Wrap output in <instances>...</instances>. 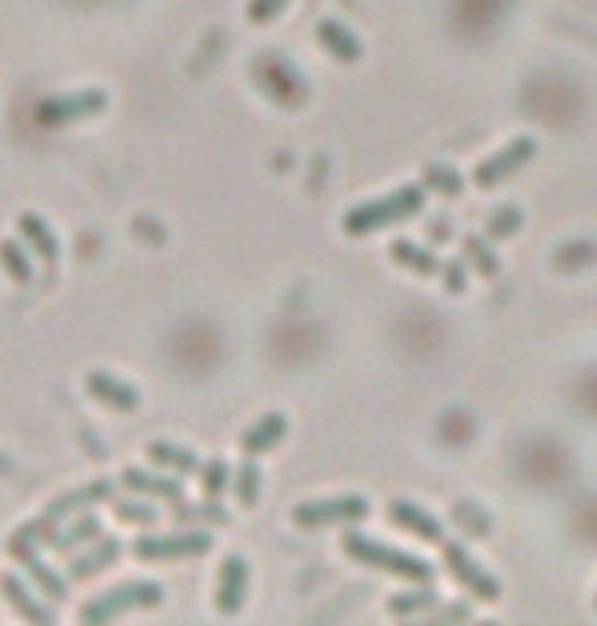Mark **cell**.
<instances>
[{
    "instance_id": "cell-32",
    "label": "cell",
    "mask_w": 597,
    "mask_h": 626,
    "mask_svg": "<svg viewBox=\"0 0 597 626\" xmlns=\"http://www.w3.org/2000/svg\"><path fill=\"white\" fill-rule=\"evenodd\" d=\"M467 281H472V265H467V256H452V261H443V268H439V285H443V294L460 297L467 289Z\"/></svg>"
},
{
    "instance_id": "cell-22",
    "label": "cell",
    "mask_w": 597,
    "mask_h": 626,
    "mask_svg": "<svg viewBox=\"0 0 597 626\" xmlns=\"http://www.w3.org/2000/svg\"><path fill=\"white\" fill-rule=\"evenodd\" d=\"M172 520H175V525H191V529H220V525H228V520H232V513H228L220 501H208V496H203L199 505L175 501Z\"/></svg>"
},
{
    "instance_id": "cell-15",
    "label": "cell",
    "mask_w": 597,
    "mask_h": 626,
    "mask_svg": "<svg viewBox=\"0 0 597 626\" xmlns=\"http://www.w3.org/2000/svg\"><path fill=\"white\" fill-rule=\"evenodd\" d=\"M98 537H102V520L86 508V513H78V517L62 520L54 534H49L45 549H54V553H78L81 546H90V541H98Z\"/></svg>"
},
{
    "instance_id": "cell-28",
    "label": "cell",
    "mask_w": 597,
    "mask_h": 626,
    "mask_svg": "<svg viewBox=\"0 0 597 626\" xmlns=\"http://www.w3.org/2000/svg\"><path fill=\"white\" fill-rule=\"evenodd\" d=\"M435 606H439V590H435V582H419V590H407V594H395V598L386 602V611L398 614V618H407V614L435 611Z\"/></svg>"
},
{
    "instance_id": "cell-16",
    "label": "cell",
    "mask_w": 597,
    "mask_h": 626,
    "mask_svg": "<svg viewBox=\"0 0 597 626\" xmlns=\"http://www.w3.org/2000/svg\"><path fill=\"white\" fill-rule=\"evenodd\" d=\"M289 436V419L280 411H265L256 424H248L240 431V452L244 455H265L273 448H280V440Z\"/></svg>"
},
{
    "instance_id": "cell-3",
    "label": "cell",
    "mask_w": 597,
    "mask_h": 626,
    "mask_svg": "<svg viewBox=\"0 0 597 626\" xmlns=\"http://www.w3.org/2000/svg\"><path fill=\"white\" fill-rule=\"evenodd\" d=\"M155 606H163V586L159 582H143V578H134V582H122V586H110V590H102V594H93V598L78 611V623L98 626V623L119 618V614L155 611Z\"/></svg>"
},
{
    "instance_id": "cell-24",
    "label": "cell",
    "mask_w": 597,
    "mask_h": 626,
    "mask_svg": "<svg viewBox=\"0 0 597 626\" xmlns=\"http://www.w3.org/2000/svg\"><path fill=\"white\" fill-rule=\"evenodd\" d=\"M110 513L122 520V525H139V529H151V525H159V508H155V501L151 496H114L110 501Z\"/></svg>"
},
{
    "instance_id": "cell-20",
    "label": "cell",
    "mask_w": 597,
    "mask_h": 626,
    "mask_svg": "<svg viewBox=\"0 0 597 626\" xmlns=\"http://www.w3.org/2000/svg\"><path fill=\"white\" fill-rule=\"evenodd\" d=\"M16 232H21V240H25L29 249L45 261V265H57L62 261V244H57L54 228L45 224L37 212H21L16 216Z\"/></svg>"
},
{
    "instance_id": "cell-33",
    "label": "cell",
    "mask_w": 597,
    "mask_h": 626,
    "mask_svg": "<svg viewBox=\"0 0 597 626\" xmlns=\"http://www.w3.org/2000/svg\"><path fill=\"white\" fill-rule=\"evenodd\" d=\"M289 4L292 0H248V21H253V25H268V21H277Z\"/></svg>"
},
{
    "instance_id": "cell-17",
    "label": "cell",
    "mask_w": 597,
    "mask_h": 626,
    "mask_svg": "<svg viewBox=\"0 0 597 626\" xmlns=\"http://www.w3.org/2000/svg\"><path fill=\"white\" fill-rule=\"evenodd\" d=\"M318 41L321 50L333 57V62H342V66H354V62H362V41L358 33L350 25H342V21H333V17H321L318 21Z\"/></svg>"
},
{
    "instance_id": "cell-5",
    "label": "cell",
    "mask_w": 597,
    "mask_h": 626,
    "mask_svg": "<svg viewBox=\"0 0 597 626\" xmlns=\"http://www.w3.org/2000/svg\"><path fill=\"white\" fill-rule=\"evenodd\" d=\"M215 549V537L208 529H175V534H143L131 541V553L139 561H191Z\"/></svg>"
},
{
    "instance_id": "cell-8",
    "label": "cell",
    "mask_w": 597,
    "mask_h": 626,
    "mask_svg": "<svg viewBox=\"0 0 597 626\" xmlns=\"http://www.w3.org/2000/svg\"><path fill=\"white\" fill-rule=\"evenodd\" d=\"M537 139L532 134H517L512 143H505L500 151H491L488 160L479 163L476 172H472V184L476 187H496V184H505V179H512L517 172H524L532 160H537Z\"/></svg>"
},
{
    "instance_id": "cell-27",
    "label": "cell",
    "mask_w": 597,
    "mask_h": 626,
    "mask_svg": "<svg viewBox=\"0 0 597 626\" xmlns=\"http://www.w3.org/2000/svg\"><path fill=\"white\" fill-rule=\"evenodd\" d=\"M232 472H236V468L228 464L224 455H212V460H203V464H199V493L208 496V501H220V496L228 493V488H232Z\"/></svg>"
},
{
    "instance_id": "cell-6",
    "label": "cell",
    "mask_w": 597,
    "mask_h": 626,
    "mask_svg": "<svg viewBox=\"0 0 597 626\" xmlns=\"http://www.w3.org/2000/svg\"><path fill=\"white\" fill-rule=\"evenodd\" d=\"M439 549H443V570L452 573L455 582H460L472 598L476 602H500V594H505L500 578H496L488 565H479L464 541H443Z\"/></svg>"
},
{
    "instance_id": "cell-12",
    "label": "cell",
    "mask_w": 597,
    "mask_h": 626,
    "mask_svg": "<svg viewBox=\"0 0 597 626\" xmlns=\"http://www.w3.org/2000/svg\"><path fill=\"white\" fill-rule=\"evenodd\" d=\"M4 549H9V553L21 561L25 578L41 590V594H45V598L54 602V606H62V602L69 598V578H62V573H57L49 561L41 558V553H37L41 546H4Z\"/></svg>"
},
{
    "instance_id": "cell-31",
    "label": "cell",
    "mask_w": 597,
    "mask_h": 626,
    "mask_svg": "<svg viewBox=\"0 0 597 626\" xmlns=\"http://www.w3.org/2000/svg\"><path fill=\"white\" fill-rule=\"evenodd\" d=\"M452 520L460 525V529H464L467 537H488L491 534V517L476 505V501H455V505H452Z\"/></svg>"
},
{
    "instance_id": "cell-25",
    "label": "cell",
    "mask_w": 597,
    "mask_h": 626,
    "mask_svg": "<svg viewBox=\"0 0 597 626\" xmlns=\"http://www.w3.org/2000/svg\"><path fill=\"white\" fill-rule=\"evenodd\" d=\"M0 268L9 273V281L29 285V281H33V249H29L21 237L0 240Z\"/></svg>"
},
{
    "instance_id": "cell-1",
    "label": "cell",
    "mask_w": 597,
    "mask_h": 626,
    "mask_svg": "<svg viewBox=\"0 0 597 626\" xmlns=\"http://www.w3.org/2000/svg\"><path fill=\"white\" fill-rule=\"evenodd\" d=\"M427 204V191L423 184H398L395 191H386L378 200H362L354 204L350 212L342 216V232L345 237H374V232H383V228H395V224H407L414 216L423 212Z\"/></svg>"
},
{
    "instance_id": "cell-19",
    "label": "cell",
    "mask_w": 597,
    "mask_h": 626,
    "mask_svg": "<svg viewBox=\"0 0 597 626\" xmlns=\"http://www.w3.org/2000/svg\"><path fill=\"white\" fill-rule=\"evenodd\" d=\"M390 261H395L398 268H407V273H414V277H439V268H443V256L431 249V244H414V240L398 237L390 240Z\"/></svg>"
},
{
    "instance_id": "cell-7",
    "label": "cell",
    "mask_w": 597,
    "mask_h": 626,
    "mask_svg": "<svg viewBox=\"0 0 597 626\" xmlns=\"http://www.w3.org/2000/svg\"><path fill=\"white\" fill-rule=\"evenodd\" d=\"M110 107V94L107 90H74V94H49L37 102V122L41 127H69V122L93 119Z\"/></svg>"
},
{
    "instance_id": "cell-36",
    "label": "cell",
    "mask_w": 597,
    "mask_h": 626,
    "mask_svg": "<svg viewBox=\"0 0 597 626\" xmlns=\"http://www.w3.org/2000/svg\"><path fill=\"white\" fill-rule=\"evenodd\" d=\"M594 606H597V602H594Z\"/></svg>"
},
{
    "instance_id": "cell-14",
    "label": "cell",
    "mask_w": 597,
    "mask_h": 626,
    "mask_svg": "<svg viewBox=\"0 0 597 626\" xmlns=\"http://www.w3.org/2000/svg\"><path fill=\"white\" fill-rule=\"evenodd\" d=\"M126 493H139V496H155V501H167V505H175V501H184V484H179V476H163L159 468L151 472V468H126L119 480Z\"/></svg>"
},
{
    "instance_id": "cell-4",
    "label": "cell",
    "mask_w": 597,
    "mask_h": 626,
    "mask_svg": "<svg viewBox=\"0 0 597 626\" xmlns=\"http://www.w3.org/2000/svg\"><path fill=\"white\" fill-rule=\"evenodd\" d=\"M371 517V501L358 493H342V496H318V501H301L292 505L289 520L297 529H333V525H358V520Z\"/></svg>"
},
{
    "instance_id": "cell-34",
    "label": "cell",
    "mask_w": 597,
    "mask_h": 626,
    "mask_svg": "<svg viewBox=\"0 0 597 626\" xmlns=\"http://www.w3.org/2000/svg\"><path fill=\"white\" fill-rule=\"evenodd\" d=\"M427 237L435 240V244H447V240H455L452 237V216H435V220H431V228H427Z\"/></svg>"
},
{
    "instance_id": "cell-29",
    "label": "cell",
    "mask_w": 597,
    "mask_h": 626,
    "mask_svg": "<svg viewBox=\"0 0 597 626\" xmlns=\"http://www.w3.org/2000/svg\"><path fill=\"white\" fill-rule=\"evenodd\" d=\"M423 187H431L443 200H460L464 196V172H455L447 163H427L423 167Z\"/></svg>"
},
{
    "instance_id": "cell-11",
    "label": "cell",
    "mask_w": 597,
    "mask_h": 626,
    "mask_svg": "<svg viewBox=\"0 0 597 626\" xmlns=\"http://www.w3.org/2000/svg\"><path fill=\"white\" fill-rule=\"evenodd\" d=\"M131 546H122L119 537H98V541H90V546H81L78 553H69L66 561V578L69 582H90V578H98V573H107L114 561L122 558Z\"/></svg>"
},
{
    "instance_id": "cell-26",
    "label": "cell",
    "mask_w": 597,
    "mask_h": 626,
    "mask_svg": "<svg viewBox=\"0 0 597 626\" xmlns=\"http://www.w3.org/2000/svg\"><path fill=\"white\" fill-rule=\"evenodd\" d=\"M232 496H236L240 508H256L261 505V464L256 455H244L232 472Z\"/></svg>"
},
{
    "instance_id": "cell-10",
    "label": "cell",
    "mask_w": 597,
    "mask_h": 626,
    "mask_svg": "<svg viewBox=\"0 0 597 626\" xmlns=\"http://www.w3.org/2000/svg\"><path fill=\"white\" fill-rule=\"evenodd\" d=\"M0 594H4V602L13 606L25 623H41V626H49L57 618L54 614V602L45 598L29 578H21V573H0Z\"/></svg>"
},
{
    "instance_id": "cell-23",
    "label": "cell",
    "mask_w": 597,
    "mask_h": 626,
    "mask_svg": "<svg viewBox=\"0 0 597 626\" xmlns=\"http://www.w3.org/2000/svg\"><path fill=\"white\" fill-rule=\"evenodd\" d=\"M460 244H464V256H467V265L476 268L479 277H488L496 281L500 277V256H496V240H488L484 232H464L460 237Z\"/></svg>"
},
{
    "instance_id": "cell-30",
    "label": "cell",
    "mask_w": 597,
    "mask_h": 626,
    "mask_svg": "<svg viewBox=\"0 0 597 626\" xmlns=\"http://www.w3.org/2000/svg\"><path fill=\"white\" fill-rule=\"evenodd\" d=\"M520 228H524V212H520L517 204H505V208L488 212V220H484V237L508 240V237H517Z\"/></svg>"
},
{
    "instance_id": "cell-21",
    "label": "cell",
    "mask_w": 597,
    "mask_h": 626,
    "mask_svg": "<svg viewBox=\"0 0 597 626\" xmlns=\"http://www.w3.org/2000/svg\"><path fill=\"white\" fill-rule=\"evenodd\" d=\"M146 460L155 468H163V472H175V476H196L199 472V460L191 448H184V443H172V440H151L146 443Z\"/></svg>"
},
{
    "instance_id": "cell-35",
    "label": "cell",
    "mask_w": 597,
    "mask_h": 626,
    "mask_svg": "<svg viewBox=\"0 0 597 626\" xmlns=\"http://www.w3.org/2000/svg\"><path fill=\"white\" fill-rule=\"evenodd\" d=\"M443 618H472V606H467V602H455V606H443Z\"/></svg>"
},
{
    "instance_id": "cell-13",
    "label": "cell",
    "mask_w": 597,
    "mask_h": 626,
    "mask_svg": "<svg viewBox=\"0 0 597 626\" xmlns=\"http://www.w3.org/2000/svg\"><path fill=\"white\" fill-rule=\"evenodd\" d=\"M244 598H248V558L244 553H228L220 561V578H215V611L240 614Z\"/></svg>"
},
{
    "instance_id": "cell-2",
    "label": "cell",
    "mask_w": 597,
    "mask_h": 626,
    "mask_svg": "<svg viewBox=\"0 0 597 626\" xmlns=\"http://www.w3.org/2000/svg\"><path fill=\"white\" fill-rule=\"evenodd\" d=\"M342 553L350 561H358V565H371V570L402 578V582H414V586H419V582H435V565L427 558H419L411 549L386 546V541L358 534V529H350V534L342 537Z\"/></svg>"
},
{
    "instance_id": "cell-18",
    "label": "cell",
    "mask_w": 597,
    "mask_h": 626,
    "mask_svg": "<svg viewBox=\"0 0 597 626\" xmlns=\"http://www.w3.org/2000/svg\"><path fill=\"white\" fill-rule=\"evenodd\" d=\"M86 391H90V399H98L102 407H110V411H134V407H139V391H134L131 383H122L119 374H110V371L86 374Z\"/></svg>"
},
{
    "instance_id": "cell-9",
    "label": "cell",
    "mask_w": 597,
    "mask_h": 626,
    "mask_svg": "<svg viewBox=\"0 0 597 626\" xmlns=\"http://www.w3.org/2000/svg\"><path fill=\"white\" fill-rule=\"evenodd\" d=\"M386 517H390V525H398L402 534H411L414 541H427V546H443V541H447V525H443L435 513H427L423 505L407 501V496H395V501L386 505Z\"/></svg>"
}]
</instances>
